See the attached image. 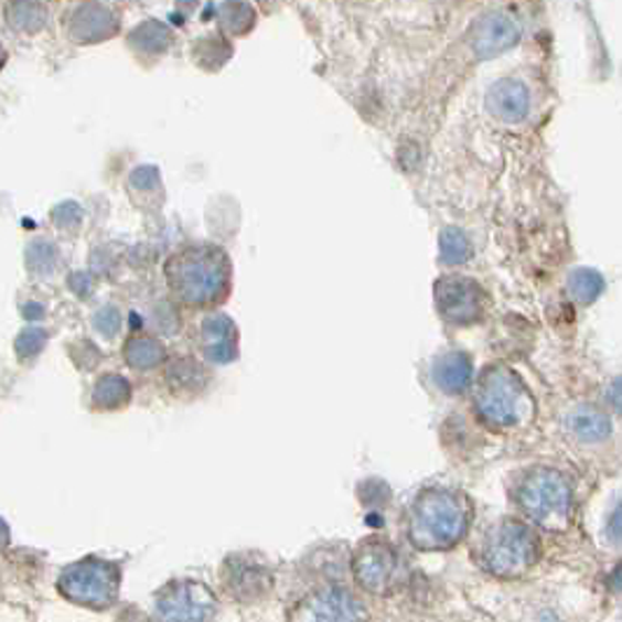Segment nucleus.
Segmentation results:
<instances>
[{
  "mask_svg": "<svg viewBox=\"0 0 622 622\" xmlns=\"http://www.w3.org/2000/svg\"><path fill=\"white\" fill-rule=\"evenodd\" d=\"M609 403L613 410L622 412V377H618L611 386H609Z\"/></svg>",
  "mask_w": 622,
  "mask_h": 622,
  "instance_id": "obj_7",
  "label": "nucleus"
},
{
  "mask_svg": "<svg viewBox=\"0 0 622 622\" xmlns=\"http://www.w3.org/2000/svg\"><path fill=\"white\" fill-rule=\"evenodd\" d=\"M490 106H492V112L498 115L501 120L517 122L529 110V94L527 89H524V85L515 81H503L492 89Z\"/></svg>",
  "mask_w": 622,
  "mask_h": 622,
  "instance_id": "obj_3",
  "label": "nucleus"
},
{
  "mask_svg": "<svg viewBox=\"0 0 622 622\" xmlns=\"http://www.w3.org/2000/svg\"><path fill=\"white\" fill-rule=\"evenodd\" d=\"M609 534H611V538L622 540V505L613 513V517L609 522Z\"/></svg>",
  "mask_w": 622,
  "mask_h": 622,
  "instance_id": "obj_8",
  "label": "nucleus"
},
{
  "mask_svg": "<svg viewBox=\"0 0 622 622\" xmlns=\"http://www.w3.org/2000/svg\"><path fill=\"white\" fill-rule=\"evenodd\" d=\"M604 290V279L594 269H578L571 277V293L578 302H592Z\"/></svg>",
  "mask_w": 622,
  "mask_h": 622,
  "instance_id": "obj_6",
  "label": "nucleus"
},
{
  "mask_svg": "<svg viewBox=\"0 0 622 622\" xmlns=\"http://www.w3.org/2000/svg\"><path fill=\"white\" fill-rule=\"evenodd\" d=\"M524 394L511 375L492 377L482 394V412L498 423H513L522 415Z\"/></svg>",
  "mask_w": 622,
  "mask_h": 622,
  "instance_id": "obj_2",
  "label": "nucleus"
},
{
  "mask_svg": "<svg viewBox=\"0 0 622 622\" xmlns=\"http://www.w3.org/2000/svg\"><path fill=\"white\" fill-rule=\"evenodd\" d=\"M571 431L588 442L604 440L611 433V421L607 415H601L594 407H578V410L569 417Z\"/></svg>",
  "mask_w": 622,
  "mask_h": 622,
  "instance_id": "obj_5",
  "label": "nucleus"
},
{
  "mask_svg": "<svg viewBox=\"0 0 622 622\" xmlns=\"http://www.w3.org/2000/svg\"><path fill=\"white\" fill-rule=\"evenodd\" d=\"M517 41L515 26L503 17H492L484 22L480 35H478V50L487 56L494 52H501L505 47H511Z\"/></svg>",
  "mask_w": 622,
  "mask_h": 622,
  "instance_id": "obj_4",
  "label": "nucleus"
},
{
  "mask_svg": "<svg viewBox=\"0 0 622 622\" xmlns=\"http://www.w3.org/2000/svg\"><path fill=\"white\" fill-rule=\"evenodd\" d=\"M529 511L543 519H564L567 517L569 508V490L567 482H564L555 473H538L527 487V503Z\"/></svg>",
  "mask_w": 622,
  "mask_h": 622,
  "instance_id": "obj_1",
  "label": "nucleus"
}]
</instances>
